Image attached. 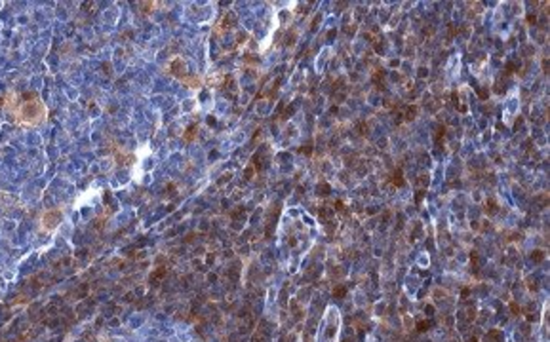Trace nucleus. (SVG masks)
<instances>
[{
    "mask_svg": "<svg viewBox=\"0 0 550 342\" xmlns=\"http://www.w3.org/2000/svg\"><path fill=\"white\" fill-rule=\"evenodd\" d=\"M324 321H326V327H322L318 336V342H337V334H339V314L335 308H329L328 314L324 316Z\"/></svg>",
    "mask_w": 550,
    "mask_h": 342,
    "instance_id": "obj_1",
    "label": "nucleus"
}]
</instances>
